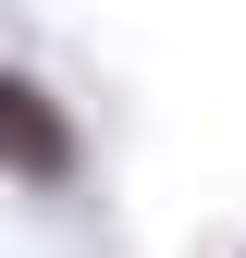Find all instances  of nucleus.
I'll use <instances>...</instances> for the list:
<instances>
[{
  "instance_id": "1",
  "label": "nucleus",
  "mask_w": 246,
  "mask_h": 258,
  "mask_svg": "<svg viewBox=\"0 0 246 258\" xmlns=\"http://www.w3.org/2000/svg\"><path fill=\"white\" fill-rule=\"evenodd\" d=\"M0 184H13V197H74V184H86L74 99H61L37 61H13V49H0Z\"/></svg>"
}]
</instances>
